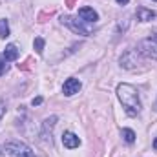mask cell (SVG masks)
I'll list each match as a JSON object with an SVG mask.
<instances>
[{
    "mask_svg": "<svg viewBox=\"0 0 157 157\" xmlns=\"http://www.w3.org/2000/svg\"><path fill=\"white\" fill-rule=\"evenodd\" d=\"M122 139H124L128 144H133V143H135V132L130 130V128H124V130H122Z\"/></svg>",
    "mask_w": 157,
    "mask_h": 157,
    "instance_id": "7c38bea8",
    "label": "cell"
},
{
    "mask_svg": "<svg viewBox=\"0 0 157 157\" xmlns=\"http://www.w3.org/2000/svg\"><path fill=\"white\" fill-rule=\"evenodd\" d=\"M135 17H137V20H141V22H150V20L155 18V11L146 9V7H137Z\"/></svg>",
    "mask_w": 157,
    "mask_h": 157,
    "instance_id": "9c48e42d",
    "label": "cell"
},
{
    "mask_svg": "<svg viewBox=\"0 0 157 157\" xmlns=\"http://www.w3.org/2000/svg\"><path fill=\"white\" fill-rule=\"evenodd\" d=\"M154 2H157V0H154Z\"/></svg>",
    "mask_w": 157,
    "mask_h": 157,
    "instance_id": "7402d4cb",
    "label": "cell"
},
{
    "mask_svg": "<svg viewBox=\"0 0 157 157\" xmlns=\"http://www.w3.org/2000/svg\"><path fill=\"white\" fill-rule=\"evenodd\" d=\"M4 113H6V102L0 101V119L4 117Z\"/></svg>",
    "mask_w": 157,
    "mask_h": 157,
    "instance_id": "2e32d148",
    "label": "cell"
},
{
    "mask_svg": "<svg viewBox=\"0 0 157 157\" xmlns=\"http://www.w3.org/2000/svg\"><path fill=\"white\" fill-rule=\"evenodd\" d=\"M128 2H130V0H117V4H121V6H126Z\"/></svg>",
    "mask_w": 157,
    "mask_h": 157,
    "instance_id": "ac0fdd59",
    "label": "cell"
},
{
    "mask_svg": "<svg viewBox=\"0 0 157 157\" xmlns=\"http://www.w3.org/2000/svg\"><path fill=\"white\" fill-rule=\"evenodd\" d=\"M33 48H35V51L40 55V53H42V49H44V39L37 37V39H35V42H33Z\"/></svg>",
    "mask_w": 157,
    "mask_h": 157,
    "instance_id": "5bb4252c",
    "label": "cell"
},
{
    "mask_svg": "<svg viewBox=\"0 0 157 157\" xmlns=\"http://www.w3.org/2000/svg\"><path fill=\"white\" fill-rule=\"evenodd\" d=\"M141 60L143 59H141V51L139 49H128L121 57V66L124 70H133V68H137L141 64Z\"/></svg>",
    "mask_w": 157,
    "mask_h": 157,
    "instance_id": "277c9868",
    "label": "cell"
},
{
    "mask_svg": "<svg viewBox=\"0 0 157 157\" xmlns=\"http://www.w3.org/2000/svg\"><path fill=\"white\" fill-rule=\"evenodd\" d=\"M9 37V22L6 18L0 20V39H7Z\"/></svg>",
    "mask_w": 157,
    "mask_h": 157,
    "instance_id": "4fadbf2b",
    "label": "cell"
},
{
    "mask_svg": "<svg viewBox=\"0 0 157 157\" xmlns=\"http://www.w3.org/2000/svg\"><path fill=\"white\" fill-rule=\"evenodd\" d=\"M154 148L157 150V137H155V141H154Z\"/></svg>",
    "mask_w": 157,
    "mask_h": 157,
    "instance_id": "d6986e66",
    "label": "cell"
},
{
    "mask_svg": "<svg viewBox=\"0 0 157 157\" xmlns=\"http://www.w3.org/2000/svg\"><path fill=\"white\" fill-rule=\"evenodd\" d=\"M78 18H82V20L93 24V22L99 20V15H97V11H95L93 7H80V9H78Z\"/></svg>",
    "mask_w": 157,
    "mask_h": 157,
    "instance_id": "ba28073f",
    "label": "cell"
},
{
    "mask_svg": "<svg viewBox=\"0 0 157 157\" xmlns=\"http://www.w3.org/2000/svg\"><path fill=\"white\" fill-rule=\"evenodd\" d=\"M62 144H64L66 148L73 150V148H78V146H80V139H78L73 132H64V133H62Z\"/></svg>",
    "mask_w": 157,
    "mask_h": 157,
    "instance_id": "52a82bcc",
    "label": "cell"
},
{
    "mask_svg": "<svg viewBox=\"0 0 157 157\" xmlns=\"http://www.w3.org/2000/svg\"><path fill=\"white\" fill-rule=\"evenodd\" d=\"M55 122H57V117H55V115L44 121V126H42V128H44V130H42V137H44V139H48V132L51 133V130H53V126H55Z\"/></svg>",
    "mask_w": 157,
    "mask_h": 157,
    "instance_id": "8fae6325",
    "label": "cell"
},
{
    "mask_svg": "<svg viewBox=\"0 0 157 157\" xmlns=\"http://www.w3.org/2000/svg\"><path fill=\"white\" fill-rule=\"evenodd\" d=\"M4 152H6L9 157H33L31 148H29L26 143L17 141V139L7 141V143L4 144Z\"/></svg>",
    "mask_w": 157,
    "mask_h": 157,
    "instance_id": "7a4b0ae2",
    "label": "cell"
},
{
    "mask_svg": "<svg viewBox=\"0 0 157 157\" xmlns=\"http://www.w3.org/2000/svg\"><path fill=\"white\" fill-rule=\"evenodd\" d=\"M4 71H6V60H4V57L0 59V75H4Z\"/></svg>",
    "mask_w": 157,
    "mask_h": 157,
    "instance_id": "9a60e30c",
    "label": "cell"
},
{
    "mask_svg": "<svg viewBox=\"0 0 157 157\" xmlns=\"http://www.w3.org/2000/svg\"><path fill=\"white\" fill-rule=\"evenodd\" d=\"M18 48L15 46V44H7L6 46V49H4V60L6 62H13V60H17L18 59Z\"/></svg>",
    "mask_w": 157,
    "mask_h": 157,
    "instance_id": "30bf717a",
    "label": "cell"
},
{
    "mask_svg": "<svg viewBox=\"0 0 157 157\" xmlns=\"http://www.w3.org/2000/svg\"><path fill=\"white\" fill-rule=\"evenodd\" d=\"M2 152H4V148H0V157H2Z\"/></svg>",
    "mask_w": 157,
    "mask_h": 157,
    "instance_id": "ffe728a7",
    "label": "cell"
},
{
    "mask_svg": "<svg viewBox=\"0 0 157 157\" xmlns=\"http://www.w3.org/2000/svg\"><path fill=\"white\" fill-rule=\"evenodd\" d=\"M155 110H157V104H155Z\"/></svg>",
    "mask_w": 157,
    "mask_h": 157,
    "instance_id": "44dd1931",
    "label": "cell"
},
{
    "mask_svg": "<svg viewBox=\"0 0 157 157\" xmlns=\"http://www.w3.org/2000/svg\"><path fill=\"white\" fill-rule=\"evenodd\" d=\"M80 88H82V84H80V80L75 77H70L66 82H64V86H62V93L66 95V97H71V95H75L80 91Z\"/></svg>",
    "mask_w": 157,
    "mask_h": 157,
    "instance_id": "8992f818",
    "label": "cell"
},
{
    "mask_svg": "<svg viewBox=\"0 0 157 157\" xmlns=\"http://www.w3.org/2000/svg\"><path fill=\"white\" fill-rule=\"evenodd\" d=\"M117 97L121 101V104L124 106L126 113L128 115H137L141 112V97H139V91L135 86L132 84H119L117 86Z\"/></svg>",
    "mask_w": 157,
    "mask_h": 157,
    "instance_id": "6da1fadb",
    "label": "cell"
},
{
    "mask_svg": "<svg viewBox=\"0 0 157 157\" xmlns=\"http://www.w3.org/2000/svg\"><path fill=\"white\" fill-rule=\"evenodd\" d=\"M33 157H35V155H33Z\"/></svg>",
    "mask_w": 157,
    "mask_h": 157,
    "instance_id": "603a6c76",
    "label": "cell"
},
{
    "mask_svg": "<svg viewBox=\"0 0 157 157\" xmlns=\"http://www.w3.org/2000/svg\"><path fill=\"white\" fill-rule=\"evenodd\" d=\"M40 102H42V97H37V99H33V101H31V104H33V106H39Z\"/></svg>",
    "mask_w": 157,
    "mask_h": 157,
    "instance_id": "e0dca14e",
    "label": "cell"
},
{
    "mask_svg": "<svg viewBox=\"0 0 157 157\" xmlns=\"http://www.w3.org/2000/svg\"><path fill=\"white\" fill-rule=\"evenodd\" d=\"M60 22L64 24V26H68L71 31H75L78 35H84V37H88V35H91L93 33V26L90 24V22H86V20H78V18H73V17H62L60 18Z\"/></svg>",
    "mask_w": 157,
    "mask_h": 157,
    "instance_id": "3957f363",
    "label": "cell"
},
{
    "mask_svg": "<svg viewBox=\"0 0 157 157\" xmlns=\"http://www.w3.org/2000/svg\"><path fill=\"white\" fill-rule=\"evenodd\" d=\"M139 51H141V55L150 57V59H155L157 60V40H154L152 37L143 39L141 42H139Z\"/></svg>",
    "mask_w": 157,
    "mask_h": 157,
    "instance_id": "5b68a950",
    "label": "cell"
}]
</instances>
